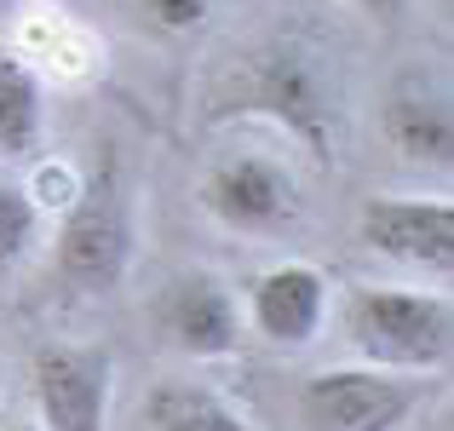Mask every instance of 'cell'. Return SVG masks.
<instances>
[{
    "mask_svg": "<svg viewBox=\"0 0 454 431\" xmlns=\"http://www.w3.org/2000/svg\"><path fill=\"white\" fill-rule=\"evenodd\" d=\"M345 328L356 351L380 368H443L454 351V310L443 294H409V287H356L345 299Z\"/></svg>",
    "mask_w": 454,
    "mask_h": 431,
    "instance_id": "obj_1",
    "label": "cell"
},
{
    "mask_svg": "<svg viewBox=\"0 0 454 431\" xmlns=\"http://www.w3.org/2000/svg\"><path fill=\"white\" fill-rule=\"evenodd\" d=\"M236 104L270 115V121H282L294 138L310 144L317 161L333 155L340 104H333V87H328V75H322V64L310 58V46H300V41H265L254 58H247L242 81H236Z\"/></svg>",
    "mask_w": 454,
    "mask_h": 431,
    "instance_id": "obj_2",
    "label": "cell"
},
{
    "mask_svg": "<svg viewBox=\"0 0 454 431\" xmlns=\"http://www.w3.org/2000/svg\"><path fill=\"white\" fill-rule=\"evenodd\" d=\"M58 265L81 294H115L133 265V213H127L115 150H98V167L69 201V224L58 242Z\"/></svg>",
    "mask_w": 454,
    "mask_h": 431,
    "instance_id": "obj_3",
    "label": "cell"
},
{
    "mask_svg": "<svg viewBox=\"0 0 454 431\" xmlns=\"http://www.w3.org/2000/svg\"><path fill=\"white\" fill-rule=\"evenodd\" d=\"M201 208L224 224V231H247V236H282L300 224L305 196H300V178L277 161V155H224V161L207 167L201 178Z\"/></svg>",
    "mask_w": 454,
    "mask_h": 431,
    "instance_id": "obj_4",
    "label": "cell"
},
{
    "mask_svg": "<svg viewBox=\"0 0 454 431\" xmlns=\"http://www.w3.org/2000/svg\"><path fill=\"white\" fill-rule=\"evenodd\" d=\"M420 403V380L386 368H333L300 386L305 431H397Z\"/></svg>",
    "mask_w": 454,
    "mask_h": 431,
    "instance_id": "obj_5",
    "label": "cell"
},
{
    "mask_svg": "<svg viewBox=\"0 0 454 431\" xmlns=\"http://www.w3.org/2000/svg\"><path fill=\"white\" fill-rule=\"evenodd\" d=\"M356 242L414 270H454V208L443 196H368L356 213Z\"/></svg>",
    "mask_w": 454,
    "mask_h": 431,
    "instance_id": "obj_6",
    "label": "cell"
},
{
    "mask_svg": "<svg viewBox=\"0 0 454 431\" xmlns=\"http://www.w3.org/2000/svg\"><path fill=\"white\" fill-rule=\"evenodd\" d=\"M155 328L184 357H231L242 345V310L213 270H178L155 294Z\"/></svg>",
    "mask_w": 454,
    "mask_h": 431,
    "instance_id": "obj_7",
    "label": "cell"
},
{
    "mask_svg": "<svg viewBox=\"0 0 454 431\" xmlns=\"http://www.w3.org/2000/svg\"><path fill=\"white\" fill-rule=\"evenodd\" d=\"M35 397H41L46 431H104V409H110V351L41 345L35 351Z\"/></svg>",
    "mask_w": 454,
    "mask_h": 431,
    "instance_id": "obj_8",
    "label": "cell"
},
{
    "mask_svg": "<svg viewBox=\"0 0 454 431\" xmlns=\"http://www.w3.org/2000/svg\"><path fill=\"white\" fill-rule=\"evenodd\" d=\"M322 317H328V282L317 265H277L254 282V328L282 351L317 340Z\"/></svg>",
    "mask_w": 454,
    "mask_h": 431,
    "instance_id": "obj_9",
    "label": "cell"
},
{
    "mask_svg": "<svg viewBox=\"0 0 454 431\" xmlns=\"http://www.w3.org/2000/svg\"><path fill=\"white\" fill-rule=\"evenodd\" d=\"M386 138L414 167H449L454 161V104L443 87L409 75L386 98Z\"/></svg>",
    "mask_w": 454,
    "mask_h": 431,
    "instance_id": "obj_10",
    "label": "cell"
},
{
    "mask_svg": "<svg viewBox=\"0 0 454 431\" xmlns=\"http://www.w3.org/2000/svg\"><path fill=\"white\" fill-rule=\"evenodd\" d=\"M138 431H254L219 391L196 380H161L138 403Z\"/></svg>",
    "mask_w": 454,
    "mask_h": 431,
    "instance_id": "obj_11",
    "label": "cell"
},
{
    "mask_svg": "<svg viewBox=\"0 0 454 431\" xmlns=\"http://www.w3.org/2000/svg\"><path fill=\"white\" fill-rule=\"evenodd\" d=\"M46 127V104H41V81L23 58L0 52V155H23L35 150Z\"/></svg>",
    "mask_w": 454,
    "mask_h": 431,
    "instance_id": "obj_12",
    "label": "cell"
},
{
    "mask_svg": "<svg viewBox=\"0 0 454 431\" xmlns=\"http://www.w3.org/2000/svg\"><path fill=\"white\" fill-rule=\"evenodd\" d=\"M35 242V201L23 190H6L0 184V270L18 265Z\"/></svg>",
    "mask_w": 454,
    "mask_h": 431,
    "instance_id": "obj_13",
    "label": "cell"
},
{
    "mask_svg": "<svg viewBox=\"0 0 454 431\" xmlns=\"http://www.w3.org/2000/svg\"><path fill=\"white\" fill-rule=\"evenodd\" d=\"M138 6H145V18L161 35H190V29H201V23H207L213 0H138Z\"/></svg>",
    "mask_w": 454,
    "mask_h": 431,
    "instance_id": "obj_14",
    "label": "cell"
},
{
    "mask_svg": "<svg viewBox=\"0 0 454 431\" xmlns=\"http://www.w3.org/2000/svg\"><path fill=\"white\" fill-rule=\"evenodd\" d=\"M35 184H41V190H35L41 201H75V190H81L69 167H41V178H35Z\"/></svg>",
    "mask_w": 454,
    "mask_h": 431,
    "instance_id": "obj_15",
    "label": "cell"
},
{
    "mask_svg": "<svg viewBox=\"0 0 454 431\" xmlns=\"http://www.w3.org/2000/svg\"><path fill=\"white\" fill-rule=\"evenodd\" d=\"M351 6H363L368 18H386V23H391V18L403 12V0H351Z\"/></svg>",
    "mask_w": 454,
    "mask_h": 431,
    "instance_id": "obj_16",
    "label": "cell"
},
{
    "mask_svg": "<svg viewBox=\"0 0 454 431\" xmlns=\"http://www.w3.org/2000/svg\"><path fill=\"white\" fill-rule=\"evenodd\" d=\"M6 431H35V426H6Z\"/></svg>",
    "mask_w": 454,
    "mask_h": 431,
    "instance_id": "obj_17",
    "label": "cell"
}]
</instances>
